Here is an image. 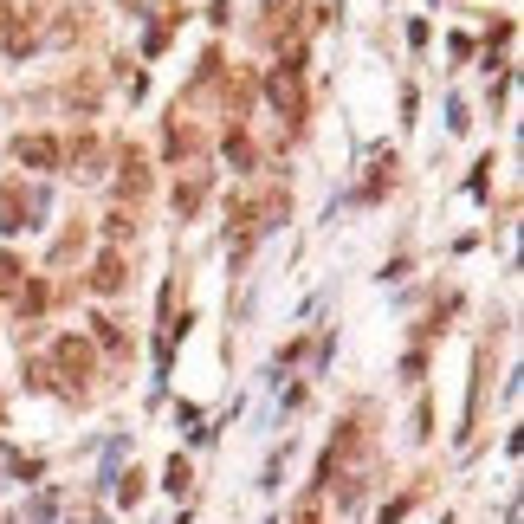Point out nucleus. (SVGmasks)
I'll list each match as a JSON object with an SVG mask.
<instances>
[{"label": "nucleus", "mask_w": 524, "mask_h": 524, "mask_svg": "<svg viewBox=\"0 0 524 524\" xmlns=\"http://www.w3.org/2000/svg\"><path fill=\"white\" fill-rule=\"evenodd\" d=\"M26 227V195H20V188H0V233H20Z\"/></svg>", "instance_id": "6e6552de"}, {"label": "nucleus", "mask_w": 524, "mask_h": 524, "mask_svg": "<svg viewBox=\"0 0 524 524\" xmlns=\"http://www.w3.org/2000/svg\"><path fill=\"white\" fill-rule=\"evenodd\" d=\"M91 292H123V253H117V246L98 253V266H91Z\"/></svg>", "instance_id": "423d86ee"}, {"label": "nucleus", "mask_w": 524, "mask_h": 524, "mask_svg": "<svg viewBox=\"0 0 524 524\" xmlns=\"http://www.w3.org/2000/svg\"><path fill=\"white\" fill-rule=\"evenodd\" d=\"M285 208H292L285 195H259V201H246V208L233 214V220H240V227H246V240H253V233H266V227H272V220H285Z\"/></svg>", "instance_id": "7ed1b4c3"}, {"label": "nucleus", "mask_w": 524, "mask_h": 524, "mask_svg": "<svg viewBox=\"0 0 524 524\" xmlns=\"http://www.w3.org/2000/svg\"><path fill=\"white\" fill-rule=\"evenodd\" d=\"M266 98L279 104L285 123H305V78H298V59H279L266 72Z\"/></svg>", "instance_id": "f257e3e1"}, {"label": "nucleus", "mask_w": 524, "mask_h": 524, "mask_svg": "<svg viewBox=\"0 0 524 524\" xmlns=\"http://www.w3.org/2000/svg\"><path fill=\"white\" fill-rule=\"evenodd\" d=\"M169 492H188V460H169Z\"/></svg>", "instance_id": "f8f14e48"}, {"label": "nucleus", "mask_w": 524, "mask_h": 524, "mask_svg": "<svg viewBox=\"0 0 524 524\" xmlns=\"http://www.w3.org/2000/svg\"><path fill=\"white\" fill-rule=\"evenodd\" d=\"M20 279H26V266H20L13 253H0V298H13V292H20Z\"/></svg>", "instance_id": "9b49d317"}, {"label": "nucleus", "mask_w": 524, "mask_h": 524, "mask_svg": "<svg viewBox=\"0 0 524 524\" xmlns=\"http://www.w3.org/2000/svg\"><path fill=\"white\" fill-rule=\"evenodd\" d=\"M33 46H39L33 20H26V13H0V52H13V59H20V52H33Z\"/></svg>", "instance_id": "39448f33"}, {"label": "nucleus", "mask_w": 524, "mask_h": 524, "mask_svg": "<svg viewBox=\"0 0 524 524\" xmlns=\"http://www.w3.org/2000/svg\"><path fill=\"white\" fill-rule=\"evenodd\" d=\"M298 524H317V505H305V512H298Z\"/></svg>", "instance_id": "ddd939ff"}, {"label": "nucleus", "mask_w": 524, "mask_h": 524, "mask_svg": "<svg viewBox=\"0 0 524 524\" xmlns=\"http://www.w3.org/2000/svg\"><path fill=\"white\" fill-rule=\"evenodd\" d=\"M117 188H123V195H143V188H149V162L143 156H136V149H130V156H123V169H117Z\"/></svg>", "instance_id": "0eeeda50"}, {"label": "nucleus", "mask_w": 524, "mask_h": 524, "mask_svg": "<svg viewBox=\"0 0 524 524\" xmlns=\"http://www.w3.org/2000/svg\"><path fill=\"white\" fill-rule=\"evenodd\" d=\"M65 156H72V169H85V175H78V182H91V175H98V162H104V149L91 143V136H78V143L65 149Z\"/></svg>", "instance_id": "9d476101"}, {"label": "nucleus", "mask_w": 524, "mask_h": 524, "mask_svg": "<svg viewBox=\"0 0 524 524\" xmlns=\"http://www.w3.org/2000/svg\"><path fill=\"white\" fill-rule=\"evenodd\" d=\"M201 195H208V175L188 169V182H175V214H195V208H201Z\"/></svg>", "instance_id": "1a4fd4ad"}, {"label": "nucleus", "mask_w": 524, "mask_h": 524, "mask_svg": "<svg viewBox=\"0 0 524 524\" xmlns=\"http://www.w3.org/2000/svg\"><path fill=\"white\" fill-rule=\"evenodd\" d=\"M52 363H59V376H65V382H85V376H91V343H85V337H59Z\"/></svg>", "instance_id": "20e7f679"}, {"label": "nucleus", "mask_w": 524, "mask_h": 524, "mask_svg": "<svg viewBox=\"0 0 524 524\" xmlns=\"http://www.w3.org/2000/svg\"><path fill=\"white\" fill-rule=\"evenodd\" d=\"M13 156H20V169H33V175H52L65 162V149L52 143V136H20V143H13Z\"/></svg>", "instance_id": "f03ea898"}]
</instances>
